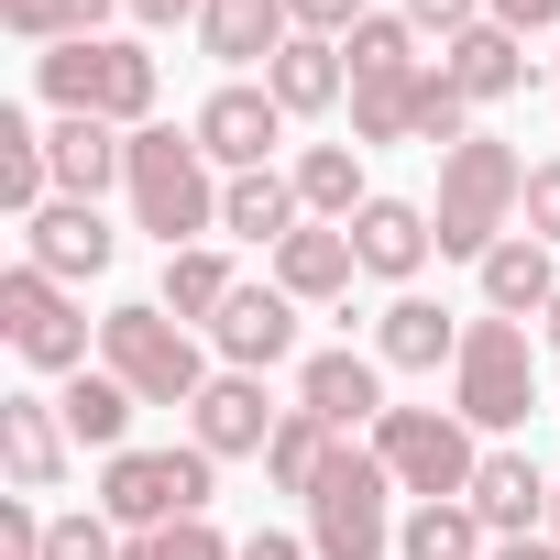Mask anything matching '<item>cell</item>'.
<instances>
[{
	"label": "cell",
	"mask_w": 560,
	"mask_h": 560,
	"mask_svg": "<svg viewBox=\"0 0 560 560\" xmlns=\"http://www.w3.org/2000/svg\"><path fill=\"white\" fill-rule=\"evenodd\" d=\"M34 89L56 100V121H110V132H143V121H154L165 67H154L143 45H121V34H89V45L34 56Z\"/></svg>",
	"instance_id": "1"
},
{
	"label": "cell",
	"mask_w": 560,
	"mask_h": 560,
	"mask_svg": "<svg viewBox=\"0 0 560 560\" xmlns=\"http://www.w3.org/2000/svg\"><path fill=\"white\" fill-rule=\"evenodd\" d=\"M132 220L165 242V253H187V242H209L220 231V176H209V154H198V132H176V121H143L132 132Z\"/></svg>",
	"instance_id": "2"
},
{
	"label": "cell",
	"mask_w": 560,
	"mask_h": 560,
	"mask_svg": "<svg viewBox=\"0 0 560 560\" xmlns=\"http://www.w3.org/2000/svg\"><path fill=\"white\" fill-rule=\"evenodd\" d=\"M516 198H527V154H516V143H494V132L451 143V154H440V209H429L440 253L483 264V253L516 231Z\"/></svg>",
	"instance_id": "3"
},
{
	"label": "cell",
	"mask_w": 560,
	"mask_h": 560,
	"mask_svg": "<svg viewBox=\"0 0 560 560\" xmlns=\"http://www.w3.org/2000/svg\"><path fill=\"white\" fill-rule=\"evenodd\" d=\"M100 363H110L143 407H198V396H209V352H198V341H187V319H165L154 298L100 319Z\"/></svg>",
	"instance_id": "4"
},
{
	"label": "cell",
	"mask_w": 560,
	"mask_h": 560,
	"mask_svg": "<svg viewBox=\"0 0 560 560\" xmlns=\"http://www.w3.org/2000/svg\"><path fill=\"white\" fill-rule=\"evenodd\" d=\"M374 462L396 472V494L440 505V494H472L483 451H472V418L462 407H385L374 418Z\"/></svg>",
	"instance_id": "5"
},
{
	"label": "cell",
	"mask_w": 560,
	"mask_h": 560,
	"mask_svg": "<svg viewBox=\"0 0 560 560\" xmlns=\"http://www.w3.org/2000/svg\"><path fill=\"white\" fill-rule=\"evenodd\" d=\"M385 494H396V472L374 462V451H330V472L308 483V549L319 560H385L396 549V516H385Z\"/></svg>",
	"instance_id": "6"
},
{
	"label": "cell",
	"mask_w": 560,
	"mask_h": 560,
	"mask_svg": "<svg viewBox=\"0 0 560 560\" xmlns=\"http://www.w3.org/2000/svg\"><path fill=\"white\" fill-rule=\"evenodd\" d=\"M100 516H110L121 538L176 527V516H209V451H198V440H187V451H110V462H100Z\"/></svg>",
	"instance_id": "7"
},
{
	"label": "cell",
	"mask_w": 560,
	"mask_h": 560,
	"mask_svg": "<svg viewBox=\"0 0 560 560\" xmlns=\"http://www.w3.org/2000/svg\"><path fill=\"white\" fill-rule=\"evenodd\" d=\"M451 407L472 418V429H516L527 407H538V352H527V319H472L462 330V363H451Z\"/></svg>",
	"instance_id": "8"
},
{
	"label": "cell",
	"mask_w": 560,
	"mask_h": 560,
	"mask_svg": "<svg viewBox=\"0 0 560 560\" xmlns=\"http://www.w3.org/2000/svg\"><path fill=\"white\" fill-rule=\"evenodd\" d=\"M0 330H12V352H23L34 374H89V319H78V298L56 287L45 264H12V275H0Z\"/></svg>",
	"instance_id": "9"
},
{
	"label": "cell",
	"mask_w": 560,
	"mask_h": 560,
	"mask_svg": "<svg viewBox=\"0 0 560 560\" xmlns=\"http://www.w3.org/2000/svg\"><path fill=\"white\" fill-rule=\"evenodd\" d=\"M198 154L209 165H231V176H264L275 165V143H287V110H275V89H253V78H231V89H209L198 100Z\"/></svg>",
	"instance_id": "10"
},
{
	"label": "cell",
	"mask_w": 560,
	"mask_h": 560,
	"mask_svg": "<svg viewBox=\"0 0 560 560\" xmlns=\"http://www.w3.org/2000/svg\"><path fill=\"white\" fill-rule=\"evenodd\" d=\"M209 352H220V374L287 363V352H298V298H287V287H231V308L209 319Z\"/></svg>",
	"instance_id": "11"
},
{
	"label": "cell",
	"mask_w": 560,
	"mask_h": 560,
	"mask_svg": "<svg viewBox=\"0 0 560 560\" xmlns=\"http://www.w3.org/2000/svg\"><path fill=\"white\" fill-rule=\"evenodd\" d=\"M110 253H121V231L100 220V198H56V209L23 220V264H45L56 287H78V275H110Z\"/></svg>",
	"instance_id": "12"
},
{
	"label": "cell",
	"mask_w": 560,
	"mask_h": 560,
	"mask_svg": "<svg viewBox=\"0 0 560 560\" xmlns=\"http://www.w3.org/2000/svg\"><path fill=\"white\" fill-rule=\"evenodd\" d=\"M287 407H264V374H209V396L187 407V440L209 462H242V451H275Z\"/></svg>",
	"instance_id": "13"
},
{
	"label": "cell",
	"mask_w": 560,
	"mask_h": 560,
	"mask_svg": "<svg viewBox=\"0 0 560 560\" xmlns=\"http://www.w3.org/2000/svg\"><path fill=\"white\" fill-rule=\"evenodd\" d=\"M298 407H308V418H330V429L352 440V429H374V418H385V363H374V352H308Z\"/></svg>",
	"instance_id": "14"
},
{
	"label": "cell",
	"mask_w": 560,
	"mask_h": 560,
	"mask_svg": "<svg viewBox=\"0 0 560 560\" xmlns=\"http://www.w3.org/2000/svg\"><path fill=\"white\" fill-rule=\"evenodd\" d=\"M549 494H560V483H538L527 451H483V472H472V516H483L494 538H549Z\"/></svg>",
	"instance_id": "15"
},
{
	"label": "cell",
	"mask_w": 560,
	"mask_h": 560,
	"mask_svg": "<svg viewBox=\"0 0 560 560\" xmlns=\"http://www.w3.org/2000/svg\"><path fill=\"white\" fill-rule=\"evenodd\" d=\"M352 253H363V275L407 287V275L440 253V231H429V209H418V198H363V220H352Z\"/></svg>",
	"instance_id": "16"
},
{
	"label": "cell",
	"mask_w": 560,
	"mask_h": 560,
	"mask_svg": "<svg viewBox=\"0 0 560 560\" xmlns=\"http://www.w3.org/2000/svg\"><path fill=\"white\" fill-rule=\"evenodd\" d=\"M374 363H396V374H440V363H462V319L440 308V298H396L385 319H374Z\"/></svg>",
	"instance_id": "17"
},
{
	"label": "cell",
	"mask_w": 560,
	"mask_h": 560,
	"mask_svg": "<svg viewBox=\"0 0 560 560\" xmlns=\"http://www.w3.org/2000/svg\"><path fill=\"white\" fill-rule=\"evenodd\" d=\"M440 78H451L462 100H516V89H527V34L472 23V34H451V45H440Z\"/></svg>",
	"instance_id": "18"
},
{
	"label": "cell",
	"mask_w": 560,
	"mask_h": 560,
	"mask_svg": "<svg viewBox=\"0 0 560 560\" xmlns=\"http://www.w3.org/2000/svg\"><path fill=\"white\" fill-rule=\"evenodd\" d=\"M549 298H560V264H549V242L505 231V242L483 253V308H494V319H549Z\"/></svg>",
	"instance_id": "19"
},
{
	"label": "cell",
	"mask_w": 560,
	"mask_h": 560,
	"mask_svg": "<svg viewBox=\"0 0 560 560\" xmlns=\"http://www.w3.org/2000/svg\"><path fill=\"white\" fill-rule=\"evenodd\" d=\"M0 462H12L23 494H56V472H67V418H56L45 396H0Z\"/></svg>",
	"instance_id": "20"
},
{
	"label": "cell",
	"mask_w": 560,
	"mask_h": 560,
	"mask_svg": "<svg viewBox=\"0 0 560 560\" xmlns=\"http://www.w3.org/2000/svg\"><path fill=\"white\" fill-rule=\"evenodd\" d=\"M287 0H209V12H198V45L220 56V67H275V56H287Z\"/></svg>",
	"instance_id": "21"
},
{
	"label": "cell",
	"mask_w": 560,
	"mask_h": 560,
	"mask_svg": "<svg viewBox=\"0 0 560 560\" xmlns=\"http://www.w3.org/2000/svg\"><path fill=\"white\" fill-rule=\"evenodd\" d=\"M352 275H363V253H352V231H287V242H275V287H287L298 308L308 298H352Z\"/></svg>",
	"instance_id": "22"
},
{
	"label": "cell",
	"mask_w": 560,
	"mask_h": 560,
	"mask_svg": "<svg viewBox=\"0 0 560 560\" xmlns=\"http://www.w3.org/2000/svg\"><path fill=\"white\" fill-rule=\"evenodd\" d=\"M45 165H56V198H100L110 176H132V132H110V121H56V132H45Z\"/></svg>",
	"instance_id": "23"
},
{
	"label": "cell",
	"mask_w": 560,
	"mask_h": 560,
	"mask_svg": "<svg viewBox=\"0 0 560 560\" xmlns=\"http://www.w3.org/2000/svg\"><path fill=\"white\" fill-rule=\"evenodd\" d=\"M264 89H275V110H287V121H319V110L352 89V67H341V45H319V34H287V56L264 67Z\"/></svg>",
	"instance_id": "24"
},
{
	"label": "cell",
	"mask_w": 560,
	"mask_h": 560,
	"mask_svg": "<svg viewBox=\"0 0 560 560\" xmlns=\"http://www.w3.org/2000/svg\"><path fill=\"white\" fill-rule=\"evenodd\" d=\"M231 287H242V275H231V253H220V242H187V253H165L154 308H165V319H187V330H209V319L231 308Z\"/></svg>",
	"instance_id": "25"
},
{
	"label": "cell",
	"mask_w": 560,
	"mask_h": 560,
	"mask_svg": "<svg viewBox=\"0 0 560 560\" xmlns=\"http://www.w3.org/2000/svg\"><path fill=\"white\" fill-rule=\"evenodd\" d=\"M363 198H374V187H363V143H308V154H298V209H308V220L352 231Z\"/></svg>",
	"instance_id": "26"
},
{
	"label": "cell",
	"mask_w": 560,
	"mask_h": 560,
	"mask_svg": "<svg viewBox=\"0 0 560 560\" xmlns=\"http://www.w3.org/2000/svg\"><path fill=\"white\" fill-rule=\"evenodd\" d=\"M132 385L100 363V374H67V396H56V418H67V440H89V451H132Z\"/></svg>",
	"instance_id": "27"
},
{
	"label": "cell",
	"mask_w": 560,
	"mask_h": 560,
	"mask_svg": "<svg viewBox=\"0 0 560 560\" xmlns=\"http://www.w3.org/2000/svg\"><path fill=\"white\" fill-rule=\"evenodd\" d=\"M220 231L231 242H287V231H308V209H298V176H231L220 187Z\"/></svg>",
	"instance_id": "28"
},
{
	"label": "cell",
	"mask_w": 560,
	"mask_h": 560,
	"mask_svg": "<svg viewBox=\"0 0 560 560\" xmlns=\"http://www.w3.org/2000/svg\"><path fill=\"white\" fill-rule=\"evenodd\" d=\"M396 549H407V560H494V527L472 516V494H440V505H418V516L396 527Z\"/></svg>",
	"instance_id": "29"
},
{
	"label": "cell",
	"mask_w": 560,
	"mask_h": 560,
	"mask_svg": "<svg viewBox=\"0 0 560 560\" xmlns=\"http://www.w3.org/2000/svg\"><path fill=\"white\" fill-rule=\"evenodd\" d=\"M341 67H352V89L418 78V23H407V12H363V23L341 34Z\"/></svg>",
	"instance_id": "30"
},
{
	"label": "cell",
	"mask_w": 560,
	"mask_h": 560,
	"mask_svg": "<svg viewBox=\"0 0 560 560\" xmlns=\"http://www.w3.org/2000/svg\"><path fill=\"white\" fill-rule=\"evenodd\" d=\"M0 209H12V220L56 209V165H45V132L23 110H0Z\"/></svg>",
	"instance_id": "31"
},
{
	"label": "cell",
	"mask_w": 560,
	"mask_h": 560,
	"mask_svg": "<svg viewBox=\"0 0 560 560\" xmlns=\"http://www.w3.org/2000/svg\"><path fill=\"white\" fill-rule=\"evenodd\" d=\"M110 12H121V0H0V23H12L23 45H45V56L56 45H89Z\"/></svg>",
	"instance_id": "32"
},
{
	"label": "cell",
	"mask_w": 560,
	"mask_h": 560,
	"mask_svg": "<svg viewBox=\"0 0 560 560\" xmlns=\"http://www.w3.org/2000/svg\"><path fill=\"white\" fill-rule=\"evenodd\" d=\"M330 451H341V429H330V418H308V407H287V429H275V451H264V472L287 483V494H308V483L330 472Z\"/></svg>",
	"instance_id": "33"
},
{
	"label": "cell",
	"mask_w": 560,
	"mask_h": 560,
	"mask_svg": "<svg viewBox=\"0 0 560 560\" xmlns=\"http://www.w3.org/2000/svg\"><path fill=\"white\" fill-rule=\"evenodd\" d=\"M418 78H429V67H418ZM418 78L352 89V143H418Z\"/></svg>",
	"instance_id": "34"
},
{
	"label": "cell",
	"mask_w": 560,
	"mask_h": 560,
	"mask_svg": "<svg viewBox=\"0 0 560 560\" xmlns=\"http://www.w3.org/2000/svg\"><path fill=\"white\" fill-rule=\"evenodd\" d=\"M121 560H242L209 516H176V527H143V538H121Z\"/></svg>",
	"instance_id": "35"
},
{
	"label": "cell",
	"mask_w": 560,
	"mask_h": 560,
	"mask_svg": "<svg viewBox=\"0 0 560 560\" xmlns=\"http://www.w3.org/2000/svg\"><path fill=\"white\" fill-rule=\"evenodd\" d=\"M418 143H429V154H451V143H472V100H462V89H451L440 67L418 78Z\"/></svg>",
	"instance_id": "36"
},
{
	"label": "cell",
	"mask_w": 560,
	"mask_h": 560,
	"mask_svg": "<svg viewBox=\"0 0 560 560\" xmlns=\"http://www.w3.org/2000/svg\"><path fill=\"white\" fill-rule=\"evenodd\" d=\"M45 560H121L110 516H45Z\"/></svg>",
	"instance_id": "37"
},
{
	"label": "cell",
	"mask_w": 560,
	"mask_h": 560,
	"mask_svg": "<svg viewBox=\"0 0 560 560\" xmlns=\"http://www.w3.org/2000/svg\"><path fill=\"white\" fill-rule=\"evenodd\" d=\"M516 220H527V242H549V253H560V154H549V165H527V198H516Z\"/></svg>",
	"instance_id": "38"
},
{
	"label": "cell",
	"mask_w": 560,
	"mask_h": 560,
	"mask_svg": "<svg viewBox=\"0 0 560 560\" xmlns=\"http://www.w3.org/2000/svg\"><path fill=\"white\" fill-rule=\"evenodd\" d=\"M483 12H494V0H407V23H418V34H440V45H451V34H472Z\"/></svg>",
	"instance_id": "39"
},
{
	"label": "cell",
	"mask_w": 560,
	"mask_h": 560,
	"mask_svg": "<svg viewBox=\"0 0 560 560\" xmlns=\"http://www.w3.org/2000/svg\"><path fill=\"white\" fill-rule=\"evenodd\" d=\"M287 23H298V34H319V45H341V34L363 23V0H287Z\"/></svg>",
	"instance_id": "40"
},
{
	"label": "cell",
	"mask_w": 560,
	"mask_h": 560,
	"mask_svg": "<svg viewBox=\"0 0 560 560\" xmlns=\"http://www.w3.org/2000/svg\"><path fill=\"white\" fill-rule=\"evenodd\" d=\"M0 560H45V516L12 494V505H0Z\"/></svg>",
	"instance_id": "41"
},
{
	"label": "cell",
	"mask_w": 560,
	"mask_h": 560,
	"mask_svg": "<svg viewBox=\"0 0 560 560\" xmlns=\"http://www.w3.org/2000/svg\"><path fill=\"white\" fill-rule=\"evenodd\" d=\"M483 23H505V34H549V23H560V0H494Z\"/></svg>",
	"instance_id": "42"
},
{
	"label": "cell",
	"mask_w": 560,
	"mask_h": 560,
	"mask_svg": "<svg viewBox=\"0 0 560 560\" xmlns=\"http://www.w3.org/2000/svg\"><path fill=\"white\" fill-rule=\"evenodd\" d=\"M121 12H132V23H154V34H176V23H198V12H209V0H121Z\"/></svg>",
	"instance_id": "43"
},
{
	"label": "cell",
	"mask_w": 560,
	"mask_h": 560,
	"mask_svg": "<svg viewBox=\"0 0 560 560\" xmlns=\"http://www.w3.org/2000/svg\"><path fill=\"white\" fill-rule=\"evenodd\" d=\"M242 560H319V549H308V538H287V527H253V538H242Z\"/></svg>",
	"instance_id": "44"
},
{
	"label": "cell",
	"mask_w": 560,
	"mask_h": 560,
	"mask_svg": "<svg viewBox=\"0 0 560 560\" xmlns=\"http://www.w3.org/2000/svg\"><path fill=\"white\" fill-rule=\"evenodd\" d=\"M494 560H560V538H494Z\"/></svg>",
	"instance_id": "45"
},
{
	"label": "cell",
	"mask_w": 560,
	"mask_h": 560,
	"mask_svg": "<svg viewBox=\"0 0 560 560\" xmlns=\"http://www.w3.org/2000/svg\"><path fill=\"white\" fill-rule=\"evenodd\" d=\"M549 352H560V298H549Z\"/></svg>",
	"instance_id": "46"
},
{
	"label": "cell",
	"mask_w": 560,
	"mask_h": 560,
	"mask_svg": "<svg viewBox=\"0 0 560 560\" xmlns=\"http://www.w3.org/2000/svg\"><path fill=\"white\" fill-rule=\"evenodd\" d=\"M549 538H560V494H549Z\"/></svg>",
	"instance_id": "47"
}]
</instances>
